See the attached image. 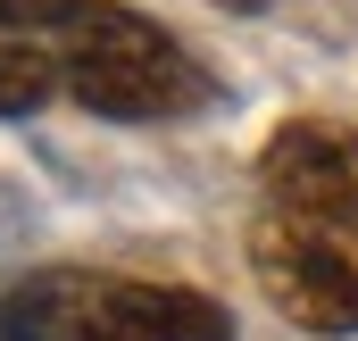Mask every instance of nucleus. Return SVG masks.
Instances as JSON below:
<instances>
[{
    "instance_id": "obj_1",
    "label": "nucleus",
    "mask_w": 358,
    "mask_h": 341,
    "mask_svg": "<svg viewBox=\"0 0 358 341\" xmlns=\"http://www.w3.org/2000/svg\"><path fill=\"white\" fill-rule=\"evenodd\" d=\"M50 50H59L67 92L92 117H117V125H159V117H192V108L217 100L208 67L176 34L142 8H117V0H84L50 34Z\"/></svg>"
},
{
    "instance_id": "obj_5",
    "label": "nucleus",
    "mask_w": 358,
    "mask_h": 341,
    "mask_svg": "<svg viewBox=\"0 0 358 341\" xmlns=\"http://www.w3.org/2000/svg\"><path fill=\"white\" fill-rule=\"evenodd\" d=\"M59 84H67V75H59V50H50V42H0V117L50 108Z\"/></svg>"
},
{
    "instance_id": "obj_4",
    "label": "nucleus",
    "mask_w": 358,
    "mask_h": 341,
    "mask_svg": "<svg viewBox=\"0 0 358 341\" xmlns=\"http://www.w3.org/2000/svg\"><path fill=\"white\" fill-rule=\"evenodd\" d=\"M259 175H267V191H275L283 217L358 225V133L350 125H334V117H292V125H275Z\"/></svg>"
},
{
    "instance_id": "obj_6",
    "label": "nucleus",
    "mask_w": 358,
    "mask_h": 341,
    "mask_svg": "<svg viewBox=\"0 0 358 341\" xmlns=\"http://www.w3.org/2000/svg\"><path fill=\"white\" fill-rule=\"evenodd\" d=\"M84 0H0V34H25V42H50Z\"/></svg>"
},
{
    "instance_id": "obj_7",
    "label": "nucleus",
    "mask_w": 358,
    "mask_h": 341,
    "mask_svg": "<svg viewBox=\"0 0 358 341\" xmlns=\"http://www.w3.org/2000/svg\"><path fill=\"white\" fill-rule=\"evenodd\" d=\"M217 8H267V0H217Z\"/></svg>"
},
{
    "instance_id": "obj_3",
    "label": "nucleus",
    "mask_w": 358,
    "mask_h": 341,
    "mask_svg": "<svg viewBox=\"0 0 358 341\" xmlns=\"http://www.w3.org/2000/svg\"><path fill=\"white\" fill-rule=\"evenodd\" d=\"M250 275H259V291L292 325H308V333H358V225L267 208L250 225Z\"/></svg>"
},
{
    "instance_id": "obj_2",
    "label": "nucleus",
    "mask_w": 358,
    "mask_h": 341,
    "mask_svg": "<svg viewBox=\"0 0 358 341\" xmlns=\"http://www.w3.org/2000/svg\"><path fill=\"white\" fill-rule=\"evenodd\" d=\"M0 341H234V317L183 283L42 266L0 291Z\"/></svg>"
}]
</instances>
